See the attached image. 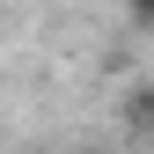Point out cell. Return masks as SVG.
<instances>
[{"label": "cell", "mask_w": 154, "mask_h": 154, "mask_svg": "<svg viewBox=\"0 0 154 154\" xmlns=\"http://www.w3.org/2000/svg\"><path fill=\"white\" fill-rule=\"evenodd\" d=\"M132 15H154V0H132Z\"/></svg>", "instance_id": "obj_1"}, {"label": "cell", "mask_w": 154, "mask_h": 154, "mask_svg": "<svg viewBox=\"0 0 154 154\" xmlns=\"http://www.w3.org/2000/svg\"><path fill=\"white\" fill-rule=\"evenodd\" d=\"M147 125H154V103H147Z\"/></svg>", "instance_id": "obj_2"}]
</instances>
